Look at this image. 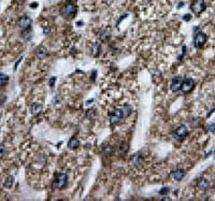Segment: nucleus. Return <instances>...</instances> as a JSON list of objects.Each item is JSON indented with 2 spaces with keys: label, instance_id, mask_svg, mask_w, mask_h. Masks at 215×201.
I'll return each mask as SVG.
<instances>
[{
  "label": "nucleus",
  "instance_id": "obj_1",
  "mask_svg": "<svg viewBox=\"0 0 215 201\" xmlns=\"http://www.w3.org/2000/svg\"><path fill=\"white\" fill-rule=\"evenodd\" d=\"M76 12H78V7L74 3H67L65 7H62V9L60 10V13L64 17L66 18H72L73 16H76Z\"/></svg>",
  "mask_w": 215,
  "mask_h": 201
},
{
  "label": "nucleus",
  "instance_id": "obj_2",
  "mask_svg": "<svg viewBox=\"0 0 215 201\" xmlns=\"http://www.w3.org/2000/svg\"><path fill=\"white\" fill-rule=\"evenodd\" d=\"M190 9L194 12V14L200 15L207 9V3L204 0H195L190 5Z\"/></svg>",
  "mask_w": 215,
  "mask_h": 201
},
{
  "label": "nucleus",
  "instance_id": "obj_3",
  "mask_svg": "<svg viewBox=\"0 0 215 201\" xmlns=\"http://www.w3.org/2000/svg\"><path fill=\"white\" fill-rule=\"evenodd\" d=\"M67 182H68V175L66 173H58L53 186L56 189H62L67 185Z\"/></svg>",
  "mask_w": 215,
  "mask_h": 201
},
{
  "label": "nucleus",
  "instance_id": "obj_4",
  "mask_svg": "<svg viewBox=\"0 0 215 201\" xmlns=\"http://www.w3.org/2000/svg\"><path fill=\"white\" fill-rule=\"evenodd\" d=\"M208 37L204 32H197L194 38V45L196 49H202L203 45L206 44Z\"/></svg>",
  "mask_w": 215,
  "mask_h": 201
},
{
  "label": "nucleus",
  "instance_id": "obj_5",
  "mask_svg": "<svg viewBox=\"0 0 215 201\" xmlns=\"http://www.w3.org/2000/svg\"><path fill=\"white\" fill-rule=\"evenodd\" d=\"M124 117H125V116H124L123 109H116L110 114V122H111V124L114 125V124L119 123V121L123 119Z\"/></svg>",
  "mask_w": 215,
  "mask_h": 201
},
{
  "label": "nucleus",
  "instance_id": "obj_6",
  "mask_svg": "<svg viewBox=\"0 0 215 201\" xmlns=\"http://www.w3.org/2000/svg\"><path fill=\"white\" fill-rule=\"evenodd\" d=\"M194 87H195V81L193 80V79L188 78L183 81L181 90L183 92V94H189V92L194 89Z\"/></svg>",
  "mask_w": 215,
  "mask_h": 201
},
{
  "label": "nucleus",
  "instance_id": "obj_7",
  "mask_svg": "<svg viewBox=\"0 0 215 201\" xmlns=\"http://www.w3.org/2000/svg\"><path fill=\"white\" fill-rule=\"evenodd\" d=\"M187 135H188V129L185 125H181L180 127H177L174 132V137L177 140H183Z\"/></svg>",
  "mask_w": 215,
  "mask_h": 201
},
{
  "label": "nucleus",
  "instance_id": "obj_8",
  "mask_svg": "<svg viewBox=\"0 0 215 201\" xmlns=\"http://www.w3.org/2000/svg\"><path fill=\"white\" fill-rule=\"evenodd\" d=\"M182 83H183V79L181 78V76H175V78H173L172 82H171L170 89L172 90L173 92H179V90H181V87H182Z\"/></svg>",
  "mask_w": 215,
  "mask_h": 201
},
{
  "label": "nucleus",
  "instance_id": "obj_9",
  "mask_svg": "<svg viewBox=\"0 0 215 201\" xmlns=\"http://www.w3.org/2000/svg\"><path fill=\"white\" fill-rule=\"evenodd\" d=\"M30 25H31V19L29 18L28 16H23L18 19L17 22V26L23 30H26V29H29L30 28Z\"/></svg>",
  "mask_w": 215,
  "mask_h": 201
},
{
  "label": "nucleus",
  "instance_id": "obj_10",
  "mask_svg": "<svg viewBox=\"0 0 215 201\" xmlns=\"http://www.w3.org/2000/svg\"><path fill=\"white\" fill-rule=\"evenodd\" d=\"M210 186H211L210 181L207 180V179H201V180L198 182V185H197L198 189L199 190H201V192H206V190H208Z\"/></svg>",
  "mask_w": 215,
  "mask_h": 201
},
{
  "label": "nucleus",
  "instance_id": "obj_11",
  "mask_svg": "<svg viewBox=\"0 0 215 201\" xmlns=\"http://www.w3.org/2000/svg\"><path fill=\"white\" fill-rule=\"evenodd\" d=\"M172 176L175 181H181L185 176V171L183 169H177L172 172Z\"/></svg>",
  "mask_w": 215,
  "mask_h": 201
},
{
  "label": "nucleus",
  "instance_id": "obj_12",
  "mask_svg": "<svg viewBox=\"0 0 215 201\" xmlns=\"http://www.w3.org/2000/svg\"><path fill=\"white\" fill-rule=\"evenodd\" d=\"M80 146V141H79L76 138H72V139L69 140L68 142V147L70 149H76Z\"/></svg>",
  "mask_w": 215,
  "mask_h": 201
},
{
  "label": "nucleus",
  "instance_id": "obj_13",
  "mask_svg": "<svg viewBox=\"0 0 215 201\" xmlns=\"http://www.w3.org/2000/svg\"><path fill=\"white\" fill-rule=\"evenodd\" d=\"M30 111H31V113H32L33 115L41 113V112H42V106L39 104V103H33L32 106H30Z\"/></svg>",
  "mask_w": 215,
  "mask_h": 201
},
{
  "label": "nucleus",
  "instance_id": "obj_14",
  "mask_svg": "<svg viewBox=\"0 0 215 201\" xmlns=\"http://www.w3.org/2000/svg\"><path fill=\"white\" fill-rule=\"evenodd\" d=\"M13 184H14V177L12 176V175H10V176H8L5 179V188H11V187H13Z\"/></svg>",
  "mask_w": 215,
  "mask_h": 201
},
{
  "label": "nucleus",
  "instance_id": "obj_15",
  "mask_svg": "<svg viewBox=\"0 0 215 201\" xmlns=\"http://www.w3.org/2000/svg\"><path fill=\"white\" fill-rule=\"evenodd\" d=\"M37 55H38L39 58H44V57H46V55H47V50L45 49V47L40 46L38 50H37Z\"/></svg>",
  "mask_w": 215,
  "mask_h": 201
},
{
  "label": "nucleus",
  "instance_id": "obj_16",
  "mask_svg": "<svg viewBox=\"0 0 215 201\" xmlns=\"http://www.w3.org/2000/svg\"><path fill=\"white\" fill-rule=\"evenodd\" d=\"M103 154L106 155V156H111L112 154H113V147L111 146V145H106V146H103Z\"/></svg>",
  "mask_w": 215,
  "mask_h": 201
},
{
  "label": "nucleus",
  "instance_id": "obj_17",
  "mask_svg": "<svg viewBox=\"0 0 215 201\" xmlns=\"http://www.w3.org/2000/svg\"><path fill=\"white\" fill-rule=\"evenodd\" d=\"M133 162L136 167H140V166L142 165V158L139 156V154H137V155L133 158Z\"/></svg>",
  "mask_w": 215,
  "mask_h": 201
},
{
  "label": "nucleus",
  "instance_id": "obj_18",
  "mask_svg": "<svg viewBox=\"0 0 215 201\" xmlns=\"http://www.w3.org/2000/svg\"><path fill=\"white\" fill-rule=\"evenodd\" d=\"M8 81H9V76L7 74H0V87H2Z\"/></svg>",
  "mask_w": 215,
  "mask_h": 201
},
{
  "label": "nucleus",
  "instance_id": "obj_19",
  "mask_svg": "<svg viewBox=\"0 0 215 201\" xmlns=\"http://www.w3.org/2000/svg\"><path fill=\"white\" fill-rule=\"evenodd\" d=\"M110 37H111V35H110V32H108V31H106V32L103 33V35H101V39L102 41H108L110 39Z\"/></svg>",
  "mask_w": 215,
  "mask_h": 201
},
{
  "label": "nucleus",
  "instance_id": "obj_20",
  "mask_svg": "<svg viewBox=\"0 0 215 201\" xmlns=\"http://www.w3.org/2000/svg\"><path fill=\"white\" fill-rule=\"evenodd\" d=\"M55 82H56V78H55V76H53V78L50 79V81H49V84H50L51 87H54Z\"/></svg>",
  "mask_w": 215,
  "mask_h": 201
},
{
  "label": "nucleus",
  "instance_id": "obj_21",
  "mask_svg": "<svg viewBox=\"0 0 215 201\" xmlns=\"http://www.w3.org/2000/svg\"><path fill=\"white\" fill-rule=\"evenodd\" d=\"M169 192H170V189L167 188V187H165V188H163L160 192H159V195H166V194H168Z\"/></svg>",
  "mask_w": 215,
  "mask_h": 201
},
{
  "label": "nucleus",
  "instance_id": "obj_22",
  "mask_svg": "<svg viewBox=\"0 0 215 201\" xmlns=\"http://www.w3.org/2000/svg\"><path fill=\"white\" fill-rule=\"evenodd\" d=\"M5 146H2V145H0V158H2V157L5 156Z\"/></svg>",
  "mask_w": 215,
  "mask_h": 201
},
{
  "label": "nucleus",
  "instance_id": "obj_23",
  "mask_svg": "<svg viewBox=\"0 0 215 201\" xmlns=\"http://www.w3.org/2000/svg\"><path fill=\"white\" fill-rule=\"evenodd\" d=\"M209 131H210V132H215V123L211 124V125L209 126Z\"/></svg>",
  "mask_w": 215,
  "mask_h": 201
},
{
  "label": "nucleus",
  "instance_id": "obj_24",
  "mask_svg": "<svg viewBox=\"0 0 215 201\" xmlns=\"http://www.w3.org/2000/svg\"><path fill=\"white\" fill-rule=\"evenodd\" d=\"M183 19H184V21H186V22H189L190 19H192V15H190V14L184 15V16H183Z\"/></svg>",
  "mask_w": 215,
  "mask_h": 201
},
{
  "label": "nucleus",
  "instance_id": "obj_25",
  "mask_svg": "<svg viewBox=\"0 0 215 201\" xmlns=\"http://www.w3.org/2000/svg\"><path fill=\"white\" fill-rule=\"evenodd\" d=\"M37 5H38V3H37V2H33V3H31V5H30V7H31V8H35Z\"/></svg>",
  "mask_w": 215,
  "mask_h": 201
},
{
  "label": "nucleus",
  "instance_id": "obj_26",
  "mask_svg": "<svg viewBox=\"0 0 215 201\" xmlns=\"http://www.w3.org/2000/svg\"><path fill=\"white\" fill-rule=\"evenodd\" d=\"M76 25H78L79 27H81V25H83V22H78V23H76Z\"/></svg>",
  "mask_w": 215,
  "mask_h": 201
}]
</instances>
